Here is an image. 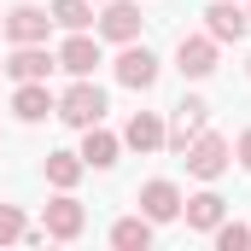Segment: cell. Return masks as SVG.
Listing matches in <instances>:
<instances>
[{
	"instance_id": "2e32d148",
	"label": "cell",
	"mask_w": 251,
	"mask_h": 251,
	"mask_svg": "<svg viewBox=\"0 0 251 251\" xmlns=\"http://www.w3.org/2000/svg\"><path fill=\"white\" fill-rule=\"evenodd\" d=\"M123 140L134 152H158V146H164V117H158V111H134L128 128H123Z\"/></svg>"
},
{
	"instance_id": "52a82bcc",
	"label": "cell",
	"mask_w": 251,
	"mask_h": 251,
	"mask_svg": "<svg viewBox=\"0 0 251 251\" xmlns=\"http://www.w3.org/2000/svg\"><path fill=\"white\" fill-rule=\"evenodd\" d=\"M94 24H100V35L117 41V47H123V41H140V6H128V0H105V12H100Z\"/></svg>"
},
{
	"instance_id": "8fae6325",
	"label": "cell",
	"mask_w": 251,
	"mask_h": 251,
	"mask_svg": "<svg viewBox=\"0 0 251 251\" xmlns=\"http://www.w3.org/2000/svg\"><path fill=\"white\" fill-rule=\"evenodd\" d=\"M53 64H59V53H47L41 41H29V47H18V53L6 59V70H12V82H47Z\"/></svg>"
},
{
	"instance_id": "8992f818",
	"label": "cell",
	"mask_w": 251,
	"mask_h": 251,
	"mask_svg": "<svg viewBox=\"0 0 251 251\" xmlns=\"http://www.w3.org/2000/svg\"><path fill=\"white\" fill-rule=\"evenodd\" d=\"M246 29H251V12L240 0H216V6L204 12V35H216V47H222V41H246Z\"/></svg>"
},
{
	"instance_id": "9a60e30c",
	"label": "cell",
	"mask_w": 251,
	"mask_h": 251,
	"mask_svg": "<svg viewBox=\"0 0 251 251\" xmlns=\"http://www.w3.org/2000/svg\"><path fill=\"white\" fill-rule=\"evenodd\" d=\"M181 210H187V228H199V234H210V228L228 216L222 193H193V199H181Z\"/></svg>"
},
{
	"instance_id": "30bf717a",
	"label": "cell",
	"mask_w": 251,
	"mask_h": 251,
	"mask_svg": "<svg viewBox=\"0 0 251 251\" xmlns=\"http://www.w3.org/2000/svg\"><path fill=\"white\" fill-rule=\"evenodd\" d=\"M140 216L146 222H176L181 216V187L176 181H146L140 187Z\"/></svg>"
},
{
	"instance_id": "277c9868",
	"label": "cell",
	"mask_w": 251,
	"mask_h": 251,
	"mask_svg": "<svg viewBox=\"0 0 251 251\" xmlns=\"http://www.w3.org/2000/svg\"><path fill=\"white\" fill-rule=\"evenodd\" d=\"M0 29H6V41H12V47H29V41H47V29H53V12H41V6H12Z\"/></svg>"
},
{
	"instance_id": "5b68a950",
	"label": "cell",
	"mask_w": 251,
	"mask_h": 251,
	"mask_svg": "<svg viewBox=\"0 0 251 251\" xmlns=\"http://www.w3.org/2000/svg\"><path fill=\"white\" fill-rule=\"evenodd\" d=\"M117 82L146 94V88L158 82V53H152V47H134V41H123V53H117Z\"/></svg>"
},
{
	"instance_id": "ffe728a7",
	"label": "cell",
	"mask_w": 251,
	"mask_h": 251,
	"mask_svg": "<svg viewBox=\"0 0 251 251\" xmlns=\"http://www.w3.org/2000/svg\"><path fill=\"white\" fill-rule=\"evenodd\" d=\"M210 240H216V251H246V246H251V228H246V222H228V216H222V222L210 228Z\"/></svg>"
},
{
	"instance_id": "e0dca14e",
	"label": "cell",
	"mask_w": 251,
	"mask_h": 251,
	"mask_svg": "<svg viewBox=\"0 0 251 251\" xmlns=\"http://www.w3.org/2000/svg\"><path fill=\"white\" fill-rule=\"evenodd\" d=\"M82 170H88V164H82V152H47V181H53V187H76V181H82Z\"/></svg>"
},
{
	"instance_id": "7a4b0ae2",
	"label": "cell",
	"mask_w": 251,
	"mask_h": 251,
	"mask_svg": "<svg viewBox=\"0 0 251 251\" xmlns=\"http://www.w3.org/2000/svg\"><path fill=\"white\" fill-rule=\"evenodd\" d=\"M181 164H187V176H199V181H216V176L228 170V140L199 128L187 146H181Z\"/></svg>"
},
{
	"instance_id": "7402d4cb",
	"label": "cell",
	"mask_w": 251,
	"mask_h": 251,
	"mask_svg": "<svg viewBox=\"0 0 251 251\" xmlns=\"http://www.w3.org/2000/svg\"><path fill=\"white\" fill-rule=\"evenodd\" d=\"M240 164H246V170H251V128H246V134H240Z\"/></svg>"
},
{
	"instance_id": "44dd1931",
	"label": "cell",
	"mask_w": 251,
	"mask_h": 251,
	"mask_svg": "<svg viewBox=\"0 0 251 251\" xmlns=\"http://www.w3.org/2000/svg\"><path fill=\"white\" fill-rule=\"evenodd\" d=\"M24 234H29L24 210H18V204H0V246H12V240H24Z\"/></svg>"
},
{
	"instance_id": "4fadbf2b",
	"label": "cell",
	"mask_w": 251,
	"mask_h": 251,
	"mask_svg": "<svg viewBox=\"0 0 251 251\" xmlns=\"http://www.w3.org/2000/svg\"><path fill=\"white\" fill-rule=\"evenodd\" d=\"M12 111H18L24 123H41V117H53V111H59V100L47 94V82H18V94H12Z\"/></svg>"
},
{
	"instance_id": "7c38bea8",
	"label": "cell",
	"mask_w": 251,
	"mask_h": 251,
	"mask_svg": "<svg viewBox=\"0 0 251 251\" xmlns=\"http://www.w3.org/2000/svg\"><path fill=\"white\" fill-rule=\"evenodd\" d=\"M94 64H100V41H94L88 29H70V41L59 47V70H70V76H94Z\"/></svg>"
},
{
	"instance_id": "3957f363",
	"label": "cell",
	"mask_w": 251,
	"mask_h": 251,
	"mask_svg": "<svg viewBox=\"0 0 251 251\" xmlns=\"http://www.w3.org/2000/svg\"><path fill=\"white\" fill-rule=\"evenodd\" d=\"M82 228H88V210H82V204H76V199H70V193L59 187V199H47L41 234H47V240H76Z\"/></svg>"
},
{
	"instance_id": "5bb4252c",
	"label": "cell",
	"mask_w": 251,
	"mask_h": 251,
	"mask_svg": "<svg viewBox=\"0 0 251 251\" xmlns=\"http://www.w3.org/2000/svg\"><path fill=\"white\" fill-rule=\"evenodd\" d=\"M117 146H123V140H117V134H111V128H82V164H88V170H111V164H117Z\"/></svg>"
},
{
	"instance_id": "d6986e66",
	"label": "cell",
	"mask_w": 251,
	"mask_h": 251,
	"mask_svg": "<svg viewBox=\"0 0 251 251\" xmlns=\"http://www.w3.org/2000/svg\"><path fill=\"white\" fill-rule=\"evenodd\" d=\"M53 24H64V29H88V24H94V0H53Z\"/></svg>"
},
{
	"instance_id": "603a6c76",
	"label": "cell",
	"mask_w": 251,
	"mask_h": 251,
	"mask_svg": "<svg viewBox=\"0 0 251 251\" xmlns=\"http://www.w3.org/2000/svg\"><path fill=\"white\" fill-rule=\"evenodd\" d=\"M0 24H6V12H0Z\"/></svg>"
},
{
	"instance_id": "ac0fdd59",
	"label": "cell",
	"mask_w": 251,
	"mask_h": 251,
	"mask_svg": "<svg viewBox=\"0 0 251 251\" xmlns=\"http://www.w3.org/2000/svg\"><path fill=\"white\" fill-rule=\"evenodd\" d=\"M111 246L117 251H146L152 246V222H146V216H123V222L111 228Z\"/></svg>"
},
{
	"instance_id": "6da1fadb",
	"label": "cell",
	"mask_w": 251,
	"mask_h": 251,
	"mask_svg": "<svg viewBox=\"0 0 251 251\" xmlns=\"http://www.w3.org/2000/svg\"><path fill=\"white\" fill-rule=\"evenodd\" d=\"M59 123H70V128H94L100 117H105V94L88 82V76H76L70 88L59 94V111H53Z\"/></svg>"
},
{
	"instance_id": "d4e9b609",
	"label": "cell",
	"mask_w": 251,
	"mask_h": 251,
	"mask_svg": "<svg viewBox=\"0 0 251 251\" xmlns=\"http://www.w3.org/2000/svg\"><path fill=\"white\" fill-rule=\"evenodd\" d=\"M246 76H251V64H246Z\"/></svg>"
},
{
	"instance_id": "ba28073f",
	"label": "cell",
	"mask_w": 251,
	"mask_h": 251,
	"mask_svg": "<svg viewBox=\"0 0 251 251\" xmlns=\"http://www.w3.org/2000/svg\"><path fill=\"white\" fill-rule=\"evenodd\" d=\"M176 70L181 76H210L216 70V35H181V47H176Z\"/></svg>"
},
{
	"instance_id": "cb8c5ba5",
	"label": "cell",
	"mask_w": 251,
	"mask_h": 251,
	"mask_svg": "<svg viewBox=\"0 0 251 251\" xmlns=\"http://www.w3.org/2000/svg\"><path fill=\"white\" fill-rule=\"evenodd\" d=\"M246 12H251V0H246Z\"/></svg>"
},
{
	"instance_id": "9c48e42d",
	"label": "cell",
	"mask_w": 251,
	"mask_h": 251,
	"mask_svg": "<svg viewBox=\"0 0 251 251\" xmlns=\"http://www.w3.org/2000/svg\"><path fill=\"white\" fill-rule=\"evenodd\" d=\"M204 117H210V105H204V100H199V94H187V100H181V105H176V123L164 128V146H170V152H181V146H187L193 134H199V128H204Z\"/></svg>"
}]
</instances>
